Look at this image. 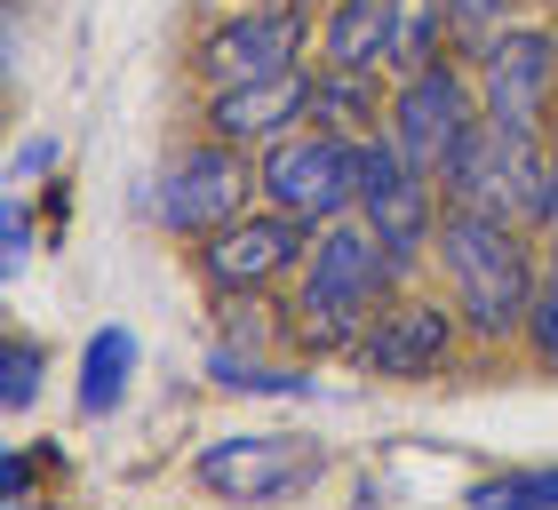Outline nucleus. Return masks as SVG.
Listing matches in <instances>:
<instances>
[{
	"label": "nucleus",
	"instance_id": "24",
	"mask_svg": "<svg viewBox=\"0 0 558 510\" xmlns=\"http://www.w3.org/2000/svg\"><path fill=\"white\" fill-rule=\"evenodd\" d=\"M0 240H9V247H0V264H9V279H16V271H24V255H33V199H24V192H9Z\"/></svg>",
	"mask_w": 558,
	"mask_h": 510
},
{
	"label": "nucleus",
	"instance_id": "7",
	"mask_svg": "<svg viewBox=\"0 0 558 510\" xmlns=\"http://www.w3.org/2000/svg\"><path fill=\"white\" fill-rule=\"evenodd\" d=\"M439 208H447V192L430 184V175L399 151L391 136H360V216L375 240L391 247V264H399V279H415L430 271V232H439Z\"/></svg>",
	"mask_w": 558,
	"mask_h": 510
},
{
	"label": "nucleus",
	"instance_id": "25",
	"mask_svg": "<svg viewBox=\"0 0 558 510\" xmlns=\"http://www.w3.org/2000/svg\"><path fill=\"white\" fill-rule=\"evenodd\" d=\"M33 487H40V454L9 447L0 454V502H33Z\"/></svg>",
	"mask_w": 558,
	"mask_h": 510
},
{
	"label": "nucleus",
	"instance_id": "20",
	"mask_svg": "<svg viewBox=\"0 0 558 510\" xmlns=\"http://www.w3.org/2000/svg\"><path fill=\"white\" fill-rule=\"evenodd\" d=\"M40 382H48V343L9 327V343H0V415H24L40 399Z\"/></svg>",
	"mask_w": 558,
	"mask_h": 510
},
{
	"label": "nucleus",
	"instance_id": "8",
	"mask_svg": "<svg viewBox=\"0 0 558 510\" xmlns=\"http://www.w3.org/2000/svg\"><path fill=\"white\" fill-rule=\"evenodd\" d=\"M256 184H264L271 208H288L319 232V223L360 208V136H336V127L303 120L279 144L256 151Z\"/></svg>",
	"mask_w": 558,
	"mask_h": 510
},
{
	"label": "nucleus",
	"instance_id": "22",
	"mask_svg": "<svg viewBox=\"0 0 558 510\" xmlns=\"http://www.w3.org/2000/svg\"><path fill=\"white\" fill-rule=\"evenodd\" d=\"M526 360H535L543 375H558V279H543V295H535V312H526Z\"/></svg>",
	"mask_w": 558,
	"mask_h": 510
},
{
	"label": "nucleus",
	"instance_id": "15",
	"mask_svg": "<svg viewBox=\"0 0 558 510\" xmlns=\"http://www.w3.org/2000/svg\"><path fill=\"white\" fill-rule=\"evenodd\" d=\"M336 136H384L391 120V72H351V64H312V112Z\"/></svg>",
	"mask_w": 558,
	"mask_h": 510
},
{
	"label": "nucleus",
	"instance_id": "19",
	"mask_svg": "<svg viewBox=\"0 0 558 510\" xmlns=\"http://www.w3.org/2000/svg\"><path fill=\"white\" fill-rule=\"evenodd\" d=\"M511 24H519V0H447V48L463 64H478Z\"/></svg>",
	"mask_w": 558,
	"mask_h": 510
},
{
	"label": "nucleus",
	"instance_id": "28",
	"mask_svg": "<svg viewBox=\"0 0 558 510\" xmlns=\"http://www.w3.org/2000/svg\"><path fill=\"white\" fill-rule=\"evenodd\" d=\"M550 144H558V136H550Z\"/></svg>",
	"mask_w": 558,
	"mask_h": 510
},
{
	"label": "nucleus",
	"instance_id": "21",
	"mask_svg": "<svg viewBox=\"0 0 558 510\" xmlns=\"http://www.w3.org/2000/svg\"><path fill=\"white\" fill-rule=\"evenodd\" d=\"M471 502H478V510H550V502H558V463H543V471H502V478H478V487H471Z\"/></svg>",
	"mask_w": 558,
	"mask_h": 510
},
{
	"label": "nucleus",
	"instance_id": "6",
	"mask_svg": "<svg viewBox=\"0 0 558 510\" xmlns=\"http://www.w3.org/2000/svg\"><path fill=\"white\" fill-rule=\"evenodd\" d=\"M463 351H471V336H463V319H454V303L415 279V288H399L384 312L360 327L351 367L367 382H439Z\"/></svg>",
	"mask_w": 558,
	"mask_h": 510
},
{
	"label": "nucleus",
	"instance_id": "12",
	"mask_svg": "<svg viewBox=\"0 0 558 510\" xmlns=\"http://www.w3.org/2000/svg\"><path fill=\"white\" fill-rule=\"evenodd\" d=\"M327 454L312 439H279V430H247V439H216V447H199V463L192 478L208 495H232V502H288L303 495L319 478Z\"/></svg>",
	"mask_w": 558,
	"mask_h": 510
},
{
	"label": "nucleus",
	"instance_id": "16",
	"mask_svg": "<svg viewBox=\"0 0 558 510\" xmlns=\"http://www.w3.org/2000/svg\"><path fill=\"white\" fill-rule=\"evenodd\" d=\"M208 382H216V391H240V399H312L319 391L312 367L271 360V351H240V343H216L208 351Z\"/></svg>",
	"mask_w": 558,
	"mask_h": 510
},
{
	"label": "nucleus",
	"instance_id": "26",
	"mask_svg": "<svg viewBox=\"0 0 558 510\" xmlns=\"http://www.w3.org/2000/svg\"><path fill=\"white\" fill-rule=\"evenodd\" d=\"M543 279H558V223L543 232Z\"/></svg>",
	"mask_w": 558,
	"mask_h": 510
},
{
	"label": "nucleus",
	"instance_id": "27",
	"mask_svg": "<svg viewBox=\"0 0 558 510\" xmlns=\"http://www.w3.org/2000/svg\"><path fill=\"white\" fill-rule=\"evenodd\" d=\"M295 9H312V16H319V9H327V0H295Z\"/></svg>",
	"mask_w": 558,
	"mask_h": 510
},
{
	"label": "nucleus",
	"instance_id": "4",
	"mask_svg": "<svg viewBox=\"0 0 558 510\" xmlns=\"http://www.w3.org/2000/svg\"><path fill=\"white\" fill-rule=\"evenodd\" d=\"M264 184H256V151H240V144H223V136H199L184 151H168V168L151 175V216H160V232L168 240H208L216 223H232L240 208H256Z\"/></svg>",
	"mask_w": 558,
	"mask_h": 510
},
{
	"label": "nucleus",
	"instance_id": "13",
	"mask_svg": "<svg viewBox=\"0 0 558 510\" xmlns=\"http://www.w3.org/2000/svg\"><path fill=\"white\" fill-rule=\"evenodd\" d=\"M303 112H312V64L295 72H264V81H240V88H216L199 96V127L240 151H264L279 144L288 127H303Z\"/></svg>",
	"mask_w": 558,
	"mask_h": 510
},
{
	"label": "nucleus",
	"instance_id": "14",
	"mask_svg": "<svg viewBox=\"0 0 558 510\" xmlns=\"http://www.w3.org/2000/svg\"><path fill=\"white\" fill-rule=\"evenodd\" d=\"M391 33H399V0H327L319 9V64L391 72Z\"/></svg>",
	"mask_w": 558,
	"mask_h": 510
},
{
	"label": "nucleus",
	"instance_id": "2",
	"mask_svg": "<svg viewBox=\"0 0 558 510\" xmlns=\"http://www.w3.org/2000/svg\"><path fill=\"white\" fill-rule=\"evenodd\" d=\"M399 288H408V279H399L391 247L375 240L360 216L319 223V240H312V255H303V271L288 288V343L303 360H351L360 327L384 312Z\"/></svg>",
	"mask_w": 558,
	"mask_h": 510
},
{
	"label": "nucleus",
	"instance_id": "11",
	"mask_svg": "<svg viewBox=\"0 0 558 510\" xmlns=\"http://www.w3.org/2000/svg\"><path fill=\"white\" fill-rule=\"evenodd\" d=\"M543 168H550V136H519V127L478 120V127H471V144L454 151V168L439 175V192L454 199V208H487V216L526 223Z\"/></svg>",
	"mask_w": 558,
	"mask_h": 510
},
{
	"label": "nucleus",
	"instance_id": "5",
	"mask_svg": "<svg viewBox=\"0 0 558 510\" xmlns=\"http://www.w3.org/2000/svg\"><path fill=\"white\" fill-rule=\"evenodd\" d=\"M312 223L256 199V208H240L232 223H216L208 240H192V271L208 279V295H279L295 288L303 255H312Z\"/></svg>",
	"mask_w": 558,
	"mask_h": 510
},
{
	"label": "nucleus",
	"instance_id": "1",
	"mask_svg": "<svg viewBox=\"0 0 558 510\" xmlns=\"http://www.w3.org/2000/svg\"><path fill=\"white\" fill-rule=\"evenodd\" d=\"M430 279L454 303L471 351H511V343H526V312L543 295V240L511 216L447 199L439 232H430Z\"/></svg>",
	"mask_w": 558,
	"mask_h": 510
},
{
	"label": "nucleus",
	"instance_id": "17",
	"mask_svg": "<svg viewBox=\"0 0 558 510\" xmlns=\"http://www.w3.org/2000/svg\"><path fill=\"white\" fill-rule=\"evenodd\" d=\"M136 336L129 327H96V336L81 343V382H72V391H81V415H112L120 399H129V382H136Z\"/></svg>",
	"mask_w": 558,
	"mask_h": 510
},
{
	"label": "nucleus",
	"instance_id": "3",
	"mask_svg": "<svg viewBox=\"0 0 558 510\" xmlns=\"http://www.w3.org/2000/svg\"><path fill=\"white\" fill-rule=\"evenodd\" d=\"M295 64H319V16L295 9V0H232L192 40V88L199 96L264 81V72H295Z\"/></svg>",
	"mask_w": 558,
	"mask_h": 510
},
{
	"label": "nucleus",
	"instance_id": "23",
	"mask_svg": "<svg viewBox=\"0 0 558 510\" xmlns=\"http://www.w3.org/2000/svg\"><path fill=\"white\" fill-rule=\"evenodd\" d=\"M48 168H64V136H24L9 151V192H33Z\"/></svg>",
	"mask_w": 558,
	"mask_h": 510
},
{
	"label": "nucleus",
	"instance_id": "10",
	"mask_svg": "<svg viewBox=\"0 0 558 510\" xmlns=\"http://www.w3.org/2000/svg\"><path fill=\"white\" fill-rule=\"evenodd\" d=\"M478 105L495 127H519V136H558V33L550 24H511L487 57L471 64Z\"/></svg>",
	"mask_w": 558,
	"mask_h": 510
},
{
	"label": "nucleus",
	"instance_id": "9",
	"mask_svg": "<svg viewBox=\"0 0 558 510\" xmlns=\"http://www.w3.org/2000/svg\"><path fill=\"white\" fill-rule=\"evenodd\" d=\"M478 120H487V105H478L471 64H463V57H439V64L399 72V81H391V120H384V136L408 151L430 184H439V175L454 168V151L471 144Z\"/></svg>",
	"mask_w": 558,
	"mask_h": 510
},
{
	"label": "nucleus",
	"instance_id": "18",
	"mask_svg": "<svg viewBox=\"0 0 558 510\" xmlns=\"http://www.w3.org/2000/svg\"><path fill=\"white\" fill-rule=\"evenodd\" d=\"M216 343L279 351L288 343V303H271V295H216Z\"/></svg>",
	"mask_w": 558,
	"mask_h": 510
}]
</instances>
